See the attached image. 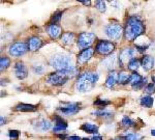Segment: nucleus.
Here are the masks:
<instances>
[{
	"label": "nucleus",
	"mask_w": 155,
	"mask_h": 140,
	"mask_svg": "<svg viewBox=\"0 0 155 140\" xmlns=\"http://www.w3.org/2000/svg\"><path fill=\"white\" fill-rule=\"evenodd\" d=\"M57 110L61 114L66 116H70L77 114L80 110V104L78 103H64L62 107H58Z\"/></svg>",
	"instance_id": "9"
},
{
	"label": "nucleus",
	"mask_w": 155,
	"mask_h": 140,
	"mask_svg": "<svg viewBox=\"0 0 155 140\" xmlns=\"http://www.w3.org/2000/svg\"><path fill=\"white\" fill-rule=\"evenodd\" d=\"M0 120H1V126H3L4 122H5V118H4L3 116H1V118H0Z\"/></svg>",
	"instance_id": "43"
},
{
	"label": "nucleus",
	"mask_w": 155,
	"mask_h": 140,
	"mask_svg": "<svg viewBox=\"0 0 155 140\" xmlns=\"http://www.w3.org/2000/svg\"><path fill=\"white\" fill-rule=\"evenodd\" d=\"M114 140H123L122 137H118V138H116V139H114Z\"/></svg>",
	"instance_id": "46"
},
{
	"label": "nucleus",
	"mask_w": 155,
	"mask_h": 140,
	"mask_svg": "<svg viewBox=\"0 0 155 140\" xmlns=\"http://www.w3.org/2000/svg\"><path fill=\"white\" fill-rule=\"evenodd\" d=\"M111 102L108 101V100H101V99H97L95 102H94V105L96 106H100V107H104V106L110 105Z\"/></svg>",
	"instance_id": "34"
},
{
	"label": "nucleus",
	"mask_w": 155,
	"mask_h": 140,
	"mask_svg": "<svg viewBox=\"0 0 155 140\" xmlns=\"http://www.w3.org/2000/svg\"><path fill=\"white\" fill-rule=\"evenodd\" d=\"M29 50L28 44L23 43V42H17L9 46L8 48V53L12 57H20V56L24 55L27 51Z\"/></svg>",
	"instance_id": "5"
},
{
	"label": "nucleus",
	"mask_w": 155,
	"mask_h": 140,
	"mask_svg": "<svg viewBox=\"0 0 155 140\" xmlns=\"http://www.w3.org/2000/svg\"><path fill=\"white\" fill-rule=\"evenodd\" d=\"M76 69L68 71H57L56 73H52L48 76L47 82L51 85H54V86H61L70 80V77L76 75Z\"/></svg>",
	"instance_id": "4"
},
{
	"label": "nucleus",
	"mask_w": 155,
	"mask_h": 140,
	"mask_svg": "<svg viewBox=\"0 0 155 140\" xmlns=\"http://www.w3.org/2000/svg\"><path fill=\"white\" fill-rule=\"evenodd\" d=\"M101 64L104 66V69H108V70H112L113 68H115L117 64V55L116 54H113V55L109 56V57L104 58L101 61Z\"/></svg>",
	"instance_id": "16"
},
{
	"label": "nucleus",
	"mask_w": 155,
	"mask_h": 140,
	"mask_svg": "<svg viewBox=\"0 0 155 140\" xmlns=\"http://www.w3.org/2000/svg\"><path fill=\"white\" fill-rule=\"evenodd\" d=\"M94 51H95V50L91 47L83 49L81 51V53L78 55V62L83 64V63H86L87 61H89V60L92 58V56H93Z\"/></svg>",
	"instance_id": "11"
},
{
	"label": "nucleus",
	"mask_w": 155,
	"mask_h": 140,
	"mask_svg": "<svg viewBox=\"0 0 155 140\" xmlns=\"http://www.w3.org/2000/svg\"><path fill=\"white\" fill-rule=\"evenodd\" d=\"M14 70V75H16V77L19 80H23V79L27 78V76H28V70H27V68L23 62H16Z\"/></svg>",
	"instance_id": "12"
},
{
	"label": "nucleus",
	"mask_w": 155,
	"mask_h": 140,
	"mask_svg": "<svg viewBox=\"0 0 155 140\" xmlns=\"http://www.w3.org/2000/svg\"><path fill=\"white\" fill-rule=\"evenodd\" d=\"M16 111H21V112H33L36 110V106L31 105V104H24L21 103L14 107Z\"/></svg>",
	"instance_id": "19"
},
{
	"label": "nucleus",
	"mask_w": 155,
	"mask_h": 140,
	"mask_svg": "<svg viewBox=\"0 0 155 140\" xmlns=\"http://www.w3.org/2000/svg\"><path fill=\"white\" fill-rule=\"evenodd\" d=\"M106 1H113V0H106Z\"/></svg>",
	"instance_id": "47"
},
{
	"label": "nucleus",
	"mask_w": 155,
	"mask_h": 140,
	"mask_svg": "<svg viewBox=\"0 0 155 140\" xmlns=\"http://www.w3.org/2000/svg\"><path fill=\"white\" fill-rule=\"evenodd\" d=\"M10 64V59L6 56H2L0 58V70L3 71V70H6V69L9 66Z\"/></svg>",
	"instance_id": "25"
},
{
	"label": "nucleus",
	"mask_w": 155,
	"mask_h": 140,
	"mask_svg": "<svg viewBox=\"0 0 155 140\" xmlns=\"http://www.w3.org/2000/svg\"><path fill=\"white\" fill-rule=\"evenodd\" d=\"M142 66L145 72H149L154 66V58L150 55H145L142 58Z\"/></svg>",
	"instance_id": "17"
},
{
	"label": "nucleus",
	"mask_w": 155,
	"mask_h": 140,
	"mask_svg": "<svg viewBox=\"0 0 155 140\" xmlns=\"http://www.w3.org/2000/svg\"><path fill=\"white\" fill-rule=\"evenodd\" d=\"M58 137H59L60 139H62V140L67 139V136H66L65 134H58Z\"/></svg>",
	"instance_id": "42"
},
{
	"label": "nucleus",
	"mask_w": 155,
	"mask_h": 140,
	"mask_svg": "<svg viewBox=\"0 0 155 140\" xmlns=\"http://www.w3.org/2000/svg\"><path fill=\"white\" fill-rule=\"evenodd\" d=\"M28 47L29 50L32 52L37 51L38 49H41V47L43 46V42L39 37L37 36H31L30 39H28Z\"/></svg>",
	"instance_id": "15"
},
{
	"label": "nucleus",
	"mask_w": 155,
	"mask_h": 140,
	"mask_svg": "<svg viewBox=\"0 0 155 140\" xmlns=\"http://www.w3.org/2000/svg\"><path fill=\"white\" fill-rule=\"evenodd\" d=\"M122 33H123V28L120 24L112 23V24H109L106 27V34L112 41H118V39H120Z\"/></svg>",
	"instance_id": "6"
},
{
	"label": "nucleus",
	"mask_w": 155,
	"mask_h": 140,
	"mask_svg": "<svg viewBox=\"0 0 155 140\" xmlns=\"http://www.w3.org/2000/svg\"><path fill=\"white\" fill-rule=\"evenodd\" d=\"M19 131L17 130H9L8 131V136H9V138L12 140H18L19 138Z\"/></svg>",
	"instance_id": "35"
},
{
	"label": "nucleus",
	"mask_w": 155,
	"mask_h": 140,
	"mask_svg": "<svg viewBox=\"0 0 155 140\" xmlns=\"http://www.w3.org/2000/svg\"><path fill=\"white\" fill-rule=\"evenodd\" d=\"M130 75L128 72H125V71H122L118 74V80L119 84H122V85H125V84H128L129 83V79H130Z\"/></svg>",
	"instance_id": "22"
},
{
	"label": "nucleus",
	"mask_w": 155,
	"mask_h": 140,
	"mask_svg": "<svg viewBox=\"0 0 155 140\" xmlns=\"http://www.w3.org/2000/svg\"><path fill=\"white\" fill-rule=\"evenodd\" d=\"M135 50L133 48H125L120 52L119 55V64L121 66L128 64V62L130 61L133 58H135Z\"/></svg>",
	"instance_id": "10"
},
{
	"label": "nucleus",
	"mask_w": 155,
	"mask_h": 140,
	"mask_svg": "<svg viewBox=\"0 0 155 140\" xmlns=\"http://www.w3.org/2000/svg\"><path fill=\"white\" fill-rule=\"evenodd\" d=\"M143 79V77L141 76L140 74H138V73H133V74L130 75V79H129V83L131 84V86L135 84H137L138 82H140V81Z\"/></svg>",
	"instance_id": "27"
},
{
	"label": "nucleus",
	"mask_w": 155,
	"mask_h": 140,
	"mask_svg": "<svg viewBox=\"0 0 155 140\" xmlns=\"http://www.w3.org/2000/svg\"><path fill=\"white\" fill-rule=\"evenodd\" d=\"M50 66L56 71H68L76 69L72 63V56L64 53L54 54L50 59Z\"/></svg>",
	"instance_id": "3"
},
{
	"label": "nucleus",
	"mask_w": 155,
	"mask_h": 140,
	"mask_svg": "<svg viewBox=\"0 0 155 140\" xmlns=\"http://www.w3.org/2000/svg\"><path fill=\"white\" fill-rule=\"evenodd\" d=\"M151 135L152 136H155V129L154 130H151Z\"/></svg>",
	"instance_id": "44"
},
{
	"label": "nucleus",
	"mask_w": 155,
	"mask_h": 140,
	"mask_svg": "<svg viewBox=\"0 0 155 140\" xmlns=\"http://www.w3.org/2000/svg\"><path fill=\"white\" fill-rule=\"evenodd\" d=\"M61 18H62V12H54L53 16H52L51 22L56 24V23H58L60 20H61Z\"/></svg>",
	"instance_id": "33"
},
{
	"label": "nucleus",
	"mask_w": 155,
	"mask_h": 140,
	"mask_svg": "<svg viewBox=\"0 0 155 140\" xmlns=\"http://www.w3.org/2000/svg\"><path fill=\"white\" fill-rule=\"evenodd\" d=\"M117 78H118V75L116 74L115 71H112V72L109 74L108 78H106V86L108 87V88H112V87L116 84Z\"/></svg>",
	"instance_id": "21"
},
{
	"label": "nucleus",
	"mask_w": 155,
	"mask_h": 140,
	"mask_svg": "<svg viewBox=\"0 0 155 140\" xmlns=\"http://www.w3.org/2000/svg\"><path fill=\"white\" fill-rule=\"evenodd\" d=\"M91 140H102V136H100V135H98V134H95L91 138Z\"/></svg>",
	"instance_id": "41"
},
{
	"label": "nucleus",
	"mask_w": 155,
	"mask_h": 140,
	"mask_svg": "<svg viewBox=\"0 0 155 140\" xmlns=\"http://www.w3.org/2000/svg\"><path fill=\"white\" fill-rule=\"evenodd\" d=\"M93 115L100 116V117H113V113L110 111H106V110H98L96 112H93Z\"/></svg>",
	"instance_id": "29"
},
{
	"label": "nucleus",
	"mask_w": 155,
	"mask_h": 140,
	"mask_svg": "<svg viewBox=\"0 0 155 140\" xmlns=\"http://www.w3.org/2000/svg\"><path fill=\"white\" fill-rule=\"evenodd\" d=\"M66 140H82L80 136H76V135H72V136H68Z\"/></svg>",
	"instance_id": "40"
},
{
	"label": "nucleus",
	"mask_w": 155,
	"mask_h": 140,
	"mask_svg": "<svg viewBox=\"0 0 155 140\" xmlns=\"http://www.w3.org/2000/svg\"><path fill=\"white\" fill-rule=\"evenodd\" d=\"M36 129L41 132H47L52 128V122L48 120H41L37 122Z\"/></svg>",
	"instance_id": "20"
},
{
	"label": "nucleus",
	"mask_w": 155,
	"mask_h": 140,
	"mask_svg": "<svg viewBox=\"0 0 155 140\" xmlns=\"http://www.w3.org/2000/svg\"><path fill=\"white\" fill-rule=\"evenodd\" d=\"M115 50V44L110 41H99L96 44L95 51L100 55H109Z\"/></svg>",
	"instance_id": "8"
},
{
	"label": "nucleus",
	"mask_w": 155,
	"mask_h": 140,
	"mask_svg": "<svg viewBox=\"0 0 155 140\" xmlns=\"http://www.w3.org/2000/svg\"><path fill=\"white\" fill-rule=\"evenodd\" d=\"M121 125L123 127H125V128H131L135 125V122L130 117H128V116H124L122 118V120H121Z\"/></svg>",
	"instance_id": "28"
},
{
	"label": "nucleus",
	"mask_w": 155,
	"mask_h": 140,
	"mask_svg": "<svg viewBox=\"0 0 155 140\" xmlns=\"http://www.w3.org/2000/svg\"><path fill=\"white\" fill-rule=\"evenodd\" d=\"M54 122H55V126L53 128L54 133L62 132V131H65L67 129V124L64 122V120L59 115H56L54 117Z\"/></svg>",
	"instance_id": "14"
},
{
	"label": "nucleus",
	"mask_w": 155,
	"mask_h": 140,
	"mask_svg": "<svg viewBox=\"0 0 155 140\" xmlns=\"http://www.w3.org/2000/svg\"><path fill=\"white\" fill-rule=\"evenodd\" d=\"M32 71L34 74L41 75L43 72H45V68H43V64H35V66H32Z\"/></svg>",
	"instance_id": "32"
},
{
	"label": "nucleus",
	"mask_w": 155,
	"mask_h": 140,
	"mask_svg": "<svg viewBox=\"0 0 155 140\" xmlns=\"http://www.w3.org/2000/svg\"><path fill=\"white\" fill-rule=\"evenodd\" d=\"M112 5L114 6V7H116L117 9H119V8H120V3H119L118 1H117V0H113L112 1Z\"/></svg>",
	"instance_id": "39"
},
{
	"label": "nucleus",
	"mask_w": 155,
	"mask_h": 140,
	"mask_svg": "<svg viewBox=\"0 0 155 140\" xmlns=\"http://www.w3.org/2000/svg\"><path fill=\"white\" fill-rule=\"evenodd\" d=\"M140 103H141V105L143 106V107L151 108L152 106H153L154 100H153V98L150 97V96H145V97H143V98L141 99Z\"/></svg>",
	"instance_id": "24"
},
{
	"label": "nucleus",
	"mask_w": 155,
	"mask_h": 140,
	"mask_svg": "<svg viewBox=\"0 0 155 140\" xmlns=\"http://www.w3.org/2000/svg\"><path fill=\"white\" fill-rule=\"evenodd\" d=\"M152 81H153V83L155 84V75H152Z\"/></svg>",
	"instance_id": "45"
},
{
	"label": "nucleus",
	"mask_w": 155,
	"mask_h": 140,
	"mask_svg": "<svg viewBox=\"0 0 155 140\" xmlns=\"http://www.w3.org/2000/svg\"><path fill=\"white\" fill-rule=\"evenodd\" d=\"M144 32H145V25L141 19L135 16L128 18L124 29V35L127 41L135 42L137 39L142 36Z\"/></svg>",
	"instance_id": "1"
},
{
	"label": "nucleus",
	"mask_w": 155,
	"mask_h": 140,
	"mask_svg": "<svg viewBox=\"0 0 155 140\" xmlns=\"http://www.w3.org/2000/svg\"><path fill=\"white\" fill-rule=\"evenodd\" d=\"M95 35L92 32H82L78 37V47L81 49L89 48L93 44Z\"/></svg>",
	"instance_id": "7"
},
{
	"label": "nucleus",
	"mask_w": 155,
	"mask_h": 140,
	"mask_svg": "<svg viewBox=\"0 0 155 140\" xmlns=\"http://www.w3.org/2000/svg\"><path fill=\"white\" fill-rule=\"evenodd\" d=\"M95 7L97 8L98 12H106V3L104 0H96L95 1Z\"/></svg>",
	"instance_id": "31"
},
{
	"label": "nucleus",
	"mask_w": 155,
	"mask_h": 140,
	"mask_svg": "<svg viewBox=\"0 0 155 140\" xmlns=\"http://www.w3.org/2000/svg\"><path fill=\"white\" fill-rule=\"evenodd\" d=\"M97 73H92V72H85L81 74L78 78L75 88L78 93H88L90 91L98 81Z\"/></svg>",
	"instance_id": "2"
},
{
	"label": "nucleus",
	"mask_w": 155,
	"mask_h": 140,
	"mask_svg": "<svg viewBox=\"0 0 155 140\" xmlns=\"http://www.w3.org/2000/svg\"><path fill=\"white\" fill-rule=\"evenodd\" d=\"M81 130L84 131L85 133H88V134H97L98 126L94 124H90V122H85V124L82 125Z\"/></svg>",
	"instance_id": "18"
},
{
	"label": "nucleus",
	"mask_w": 155,
	"mask_h": 140,
	"mask_svg": "<svg viewBox=\"0 0 155 140\" xmlns=\"http://www.w3.org/2000/svg\"><path fill=\"white\" fill-rule=\"evenodd\" d=\"M47 32L52 39H57L58 37L62 34V28L61 26L55 24V23H51V24L48 26Z\"/></svg>",
	"instance_id": "13"
},
{
	"label": "nucleus",
	"mask_w": 155,
	"mask_h": 140,
	"mask_svg": "<svg viewBox=\"0 0 155 140\" xmlns=\"http://www.w3.org/2000/svg\"><path fill=\"white\" fill-rule=\"evenodd\" d=\"M75 39V33L74 32H65L61 36V43L63 45H70Z\"/></svg>",
	"instance_id": "23"
},
{
	"label": "nucleus",
	"mask_w": 155,
	"mask_h": 140,
	"mask_svg": "<svg viewBox=\"0 0 155 140\" xmlns=\"http://www.w3.org/2000/svg\"><path fill=\"white\" fill-rule=\"evenodd\" d=\"M127 68H128L130 71H133V72H135V71H137L138 69L140 68V61L137 59V58H133V59L128 62V64H127Z\"/></svg>",
	"instance_id": "26"
},
{
	"label": "nucleus",
	"mask_w": 155,
	"mask_h": 140,
	"mask_svg": "<svg viewBox=\"0 0 155 140\" xmlns=\"http://www.w3.org/2000/svg\"><path fill=\"white\" fill-rule=\"evenodd\" d=\"M145 83H146V78H143L141 81H140V82H138L137 84L133 85V89H137V90H138V89H141L142 87L145 86Z\"/></svg>",
	"instance_id": "37"
},
{
	"label": "nucleus",
	"mask_w": 155,
	"mask_h": 140,
	"mask_svg": "<svg viewBox=\"0 0 155 140\" xmlns=\"http://www.w3.org/2000/svg\"><path fill=\"white\" fill-rule=\"evenodd\" d=\"M123 140H141L143 137L141 135L137 134V133H129V134H126L124 136H122Z\"/></svg>",
	"instance_id": "30"
},
{
	"label": "nucleus",
	"mask_w": 155,
	"mask_h": 140,
	"mask_svg": "<svg viewBox=\"0 0 155 140\" xmlns=\"http://www.w3.org/2000/svg\"><path fill=\"white\" fill-rule=\"evenodd\" d=\"M145 93H147L148 95L155 93V84L154 83H149L147 86L145 87Z\"/></svg>",
	"instance_id": "36"
},
{
	"label": "nucleus",
	"mask_w": 155,
	"mask_h": 140,
	"mask_svg": "<svg viewBox=\"0 0 155 140\" xmlns=\"http://www.w3.org/2000/svg\"><path fill=\"white\" fill-rule=\"evenodd\" d=\"M78 1L81 2V3H83L84 5H86V6L91 5V0H78Z\"/></svg>",
	"instance_id": "38"
}]
</instances>
